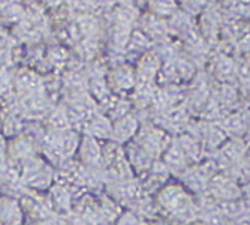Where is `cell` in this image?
Segmentation results:
<instances>
[{
  "instance_id": "6da1fadb",
  "label": "cell",
  "mask_w": 250,
  "mask_h": 225,
  "mask_svg": "<svg viewBox=\"0 0 250 225\" xmlns=\"http://www.w3.org/2000/svg\"><path fill=\"white\" fill-rule=\"evenodd\" d=\"M156 200L159 209L178 225H189L201 219L196 197L181 183H167L157 191Z\"/></svg>"
},
{
  "instance_id": "7a4b0ae2",
  "label": "cell",
  "mask_w": 250,
  "mask_h": 225,
  "mask_svg": "<svg viewBox=\"0 0 250 225\" xmlns=\"http://www.w3.org/2000/svg\"><path fill=\"white\" fill-rule=\"evenodd\" d=\"M172 140H174V137L169 135L165 129L159 128V126H146L141 129L135 143L140 144L154 159L156 156H159V158L162 156V153L171 144Z\"/></svg>"
},
{
  "instance_id": "3957f363",
  "label": "cell",
  "mask_w": 250,
  "mask_h": 225,
  "mask_svg": "<svg viewBox=\"0 0 250 225\" xmlns=\"http://www.w3.org/2000/svg\"><path fill=\"white\" fill-rule=\"evenodd\" d=\"M207 192L217 202L241 200V185L225 171H219L213 176L208 183Z\"/></svg>"
},
{
  "instance_id": "277c9868",
  "label": "cell",
  "mask_w": 250,
  "mask_h": 225,
  "mask_svg": "<svg viewBox=\"0 0 250 225\" xmlns=\"http://www.w3.org/2000/svg\"><path fill=\"white\" fill-rule=\"evenodd\" d=\"M161 162L165 165V168L171 174H177V176L185 174L192 167V164L188 161L186 155L183 153V150L180 149V146L175 143V140H172L171 144L162 153Z\"/></svg>"
},
{
  "instance_id": "5b68a950",
  "label": "cell",
  "mask_w": 250,
  "mask_h": 225,
  "mask_svg": "<svg viewBox=\"0 0 250 225\" xmlns=\"http://www.w3.org/2000/svg\"><path fill=\"white\" fill-rule=\"evenodd\" d=\"M174 140L180 146V149L183 150V153L188 158V161L192 165H195L204 159V156H206V149H204L201 140L196 137V135H193L190 132H180L178 135H175Z\"/></svg>"
},
{
  "instance_id": "8992f818",
  "label": "cell",
  "mask_w": 250,
  "mask_h": 225,
  "mask_svg": "<svg viewBox=\"0 0 250 225\" xmlns=\"http://www.w3.org/2000/svg\"><path fill=\"white\" fill-rule=\"evenodd\" d=\"M228 138H246L247 135V117L246 112H231L219 122Z\"/></svg>"
},
{
  "instance_id": "52a82bcc",
  "label": "cell",
  "mask_w": 250,
  "mask_h": 225,
  "mask_svg": "<svg viewBox=\"0 0 250 225\" xmlns=\"http://www.w3.org/2000/svg\"><path fill=\"white\" fill-rule=\"evenodd\" d=\"M136 131H138V122L130 114H126L117 120V123L112 128V135L117 141H126L133 138Z\"/></svg>"
},
{
  "instance_id": "ba28073f",
  "label": "cell",
  "mask_w": 250,
  "mask_h": 225,
  "mask_svg": "<svg viewBox=\"0 0 250 225\" xmlns=\"http://www.w3.org/2000/svg\"><path fill=\"white\" fill-rule=\"evenodd\" d=\"M130 149L127 150L129 152V158H130V164L136 168V170H148L153 167V158L136 143H132L129 146Z\"/></svg>"
},
{
  "instance_id": "9c48e42d",
  "label": "cell",
  "mask_w": 250,
  "mask_h": 225,
  "mask_svg": "<svg viewBox=\"0 0 250 225\" xmlns=\"http://www.w3.org/2000/svg\"><path fill=\"white\" fill-rule=\"evenodd\" d=\"M159 68H161V65H159V59L154 56V54H150L147 53L141 62H140V66H138V75L141 80H144L146 83L151 81L154 78V75L157 74Z\"/></svg>"
},
{
  "instance_id": "30bf717a",
  "label": "cell",
  "mask_w": 250,
  "mask_h": 225,
  "mask_svg": "<svg viewBox=\"0 0 250 225\" xmlns=\"http://www.w3.org/2000/svg\"><path fill=\"white\" fill-rule=\"evenodd\" d=\"M20 222V210L12 201L3 200L0 202V225H15Z\"/></svg>"
},
{
  "instance_id": "8fae6325",
  "label": "cell",
  "mask_w": 250,
  "mask_h": 225,
  "mask_svg": "<svg viewBox=\"0 0 250 225\" xmlns=\"http://www.w3.org/2000/svg\"><path fill=\"white\" fill-rule=\"evenodd\" d=\"M81 156L87 164L95 165L101 161L102 152H101L99 146L96 144V141H93V138L87 137L83 143V147H81Z\"/></svg>"
},
{
  "instance_id": "7c38bea8",
  "label": "cell",
  "mask_w": 250,
  "mask_h": 225,
  "mask_svg": "<svg viewBox=\"0 0 250 225\" xmlns=\"http://www.w3.org/2000/svg\"><path fill=\"white\" fill-rule=\"evenodd\" d=\"M112 78H114V83L119 86V89H123V90L132 89L135 86V72L129 66L117 68V69L112 72Z\"/></svg>"
},
{
  "instance_id": "4fadbf2b",
  "label": "cell",
  "mask_w": 250,
  "mask_h": 225,
  "mask_svg": "<svg viewBox=\"0 0 250 225\" xmlns=\"http://www.w3.org/2000/svg\"><path fill=\"white\" fill-rule=\"evenodd\" d=\"M18 86L21 89H24L29 93H36V90L41 87V81H39L36 74L26 71V72H21L18 75Z\"/></svg>"
},
{
  "instance_id": "5bb4252c",
  "label": "cell",
  "mask_w": 250,
  "mask_h": 225,
  "mask_svg": "<svg viewBox=\"0 0 250 225\" xmlns=\"http://www.w3.org/2000/svg\"><path fill=\"white\" fill-rule=\"evenodd\" d=\"M150 8L157 17H169L177 9V5L174 0H150Z\"/></svg>"
},
{
  "instance_id": "9a60e30c",
  "label": "cell",
  "mask_w": 250,
  "mask_h": 225,
  "mask_svg": "<svg viewBox=\"0 0 250 225\" xmlns=\"http://www.w3.org/2000/svg\"><path fill=\"white\" fill-rule=\"evenodd\" d=\"M92 126L95 129V134L101 135V137H106V134L108 135L112 134V129L109 128V122L105 117H102V116H98L96 120L92 123Z\"/></svg>"
},
{
  "instance_id": "2e32d148",
  "label": "cell",
  "mask_w": 250,
  "mask_h": 225,
  "mask_svg": "<svg viewBox=\"0 0 250 225\" xmlns=\"http://www.w3.org/2000/svg\"><path fill=\"white\" fill-rule=\"evenodd\" d=\"M117 225H147V224L138 215H135L132 212H126L125 215H122V218L119 219Z\"/></svg>"
},
{
  "instance_id": "e0dca14e",
  "label": "cell",
  "mask_w": 250,
  "mask_h": 225,
  "mask_svg": "<svg viewBox=\"0 0 250 225\" xmlns=\"http://www.w3.org/2000/svg\"><path fill=\"white\" fill-rule=\"evenodd\" d=\"M80 26H81L83 33L87 35V36H92L98 30V24L95 22V20H92V18H83L80 21Z\"/></svg>"
},
{
  "instance_id": "ac0fdd59",
  "label": "cell",
  "mask_w": 250,
  "mask_h": 225,
  "mask_svg": "<svg viewBox=\"0 0 250 225\" xmlns=\"http://www.w3.org/2000/svg\"><path fill=\"white\" fill-rule=\"evenodd\" d=\"M92 90H93V93H95V98H98L99 101H105L106 98V93H108V90L105 87V83L101 81V80H96L92 86Z\"/></svg>"
},
{
  "instance_id": "d6986e66",
  "label": "cell",
  "mask_w": 250,
  "mask_h": 225,
  "mask_svg": "<svg viewBox=\"0 0 250 225\" xmlns=\"http://www.w3.org/2000/svg\"><path fill=\"white\" fill-rule=\"evenodd\" d=\"M51 125L56 128V129H59V131H63L66 126H67V119H66V114L64 112H56V114L53 116V119H51Z\"/></svg>"
},
{
  "instance_id": "ffe728a7",
  "label": "cell",
  "mask_w": 250,
  "mask_h": 225,
  "mask_svg": "<svg viewBox=\"0 0 250 225\" xmlns=\"http://www.w3.org/2000/svg\"><path fill=\"white\" fill-rule=\"evenodd\" d=\"M241 198L250 206V180L241 185Z\"/></svg>"
},
{
  "instance_id": "44dd1931",
  "label": "cell",
  "mask_w": 250,
  "mask_h": 225,
  "mask_svg": "<svg viewBox=\"0 0 250 225\" xmlns=\"http://www.w3.org/2000/svg\"><path fill=\"white\" fill-rule=\"evenodd\" d=\"M246 117H247V135H246V138L250 140V111L246 112Z\"/></svg>"
},
{
  "instance_id": "7402d4cb",
  "label": "cell",
  "mask_w": 250,
  "mask_h": 225,
  "mask_svg": "<svg viewBox=\"0 0 250 225\" xmlns=\"http://www.w3.org/2000/svg\"><path fill=\"white\" fill-rule=\"evenodd\" d=\"M189 225H208L206 221H202V219H196V221H193L192 224H189Z\"/></svg>"
},
{
  "instance_id": "603a6c76",
  "label": "cell",
  "mask_w": 250,
  "mask_h": 225,
  "mask_svg": "<svg viewBox=\"0 0 250 225\" xmlns=\"http://www.w3.org/2000/svg\"><path fill=\"white\" fill-rule=\"evenodd\" d=\"M3 153H5V147H3V141H2V138H0V161H2Z\"/></svg>"
},
{
  "instance_id": "cb8c5ba5",
  "label": "cell",
  "mask_w": 250,
  "mask_h": 225,
  "mask_svg": "<svg viewBox=\"0 0 250 225\" xmlns=\"http://www.w3.org/2000/svg\"><path fill=\"white\" fill-rule=\"evenodd\" d=\"M232 225H250V222L249 221H238V222H235Z\"/></svg>"
},
{
  "instance_id": "d4e9b609",
  "label": "cell",
  "mask_w": 250,
  "mask_h": 225,
  "mask_svg": "<svg viewBox=\"0 0 250 225\" xmlns=\"http://www.w3.org/2000/svg\"><path fill=\"white\" fill-rule=\"evenodd\" d=\"M249 152H250V150H249Z\"/></svg>"
}]
</instances>
